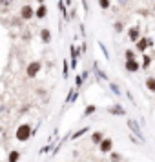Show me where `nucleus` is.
<instances>
[{
	"label": "nucleus",
	"mask_w": 155,
	"mask_h": 162,
	"mask_svg": "<svg viewBox=\"0 0 155 162\" xmlns=\"http://www.w3.org/2000/svg\"><path fill=\"white\" fill-rule=\"evenodd\" d=\"M46 17H48V6H46V4H42V6H39V7H37L35 18H37V20H44Z\"/></svg>",
	"instance_id": "10"
},
{
	"label": "nucleus",
	"mask_w": 155,
	"mask_h": 162,
	"mask_svg": "<svg viewBox=\"0 0 155 162\" xmlns=\"http://www.w3.org/2000/svg\"><path fill=\"white\" fill-rule=\"evenodd\" d=\"M128 38H130L132 44H137V42L142 38V35H140V27H139V26H133V27L128 29Z\"/></svg>",
	"instance_id": "7"
},
{
	"label": "nucleus",
	"mask_w": 155,
	"mask_h": 162,
	"mask_svg": "<svg viewBox=\"0 0 155 162\" xmlns=\"http://www.w3.org/2000/svg\"><path fill=\"white\" fill-rule=\"evenodd\" d=\"M97 46H98V47H100V51H102V55H104V59H106V60H110V51L106 49V46H104V44H102V42H100V40H97Z\"/></svg>",
	"instance_id": "22"
},
{
	"label": "nucleus",
	"mask_w": 155,
	"mask_h": 162,
	"mask_svg": "<svg viewBox=\"0 0 155 162\" xmlns=\"http://www.w3.org/2000/svg\"><path fill=\"white\" fill-rule=\"evenodd\" d=\"M82 6H84V11L88 13V11H90V6H88V2H86V0H82Z\"/></svg>",
	"instance_id": "35"
},
{
	"label": "nucleus",
	"mask_w": 155,
	"mask_h": 162,
	"mask_svg": "<svg viewBox=\"0 0 155 162\" xmlns=\"http://www.w3.org/2000/svg\"><path fill=\"white\" fill-rule=\"evenodd\" d=\"M113 29H115L117 33H122V31H124V26H122V22H115V24H113Z\"/></svg>",
	"instance_id": "29"
},
{
	"label": "nucleus",
	"mask_w": 155,
	"mask_h": 162,
	"mask_svg": "<svg viewBox=\"0 0 155 162\" xmlns=\"http://www.w3.org/2000/svg\"><path fill=\"white\" fill-rule=\"evenodd\" d=\"M146 89H150L152 93H155V77H148L146 79Z\"/></svg>",
	"instance_id": "21"
},
{
	"label": "nucleus",
	"mask_w": 155,
	"mask_h": 162,
	"mask_svg": "<svg viewBox=\"0 0 155 162\" xmlns=\"http://www.w3.org/2000/svg\"><path fill=\"white\" fill-rule=\"evenodd\" d=\"M153 11H155V6H153Z\"/></svg>",
	"instance_id": "40"
},
{
	"label": "nucleus",
	"mask_w": 155,
	"mask_h": 162,
	"mask_svg": "<svg viewBox=\"0 0 155 162\" xmlns=\"http://www.w3.org/2000/svg\"><path fill=\"white\" fill-rule=\"evenodd\" d=\"M86 133H90V126H84V128L77 129V131L73 133V137H71V139H73V140H78V139H80L82 135H86Z\"/></svg>",
	"instance_id": "14"
},
{
	"label": "nucleus",
	"mask_w": 155,
	"mask_h": 162,
	"mask_svg": "<svg viewBox=\"0 0 155 162\" xmlns=\"http://www.w3.org/2000/svg\"><path fill=\"white\" fill-rule=\"evenodd\" d=\"M98 151H100L102 155H110V153L113 151V139L106 137L104 140L100 142V146H98Z\"/></svg>",
	"instance_id": "5"
},
{
	"label": "nucleus",
	"mask_w": 155,
	"mask_h": 162,
	"mask_svg": "<svg viewBox=\"0 0 155 162\" xmlns=\"http://www.w3.org/2000/svg\"><path fill=\"white\" fill-rule=\"evenodd\" d=\"M97 111V106L95 104H86V107H84V117H90V115H93Z\"/></svg>",
	"instance_id": "19"
},
{
	"label": "nucleus",
	"mask_w": 155,
	"mask_h": 162,
	"mask_svg": "<svg viewBox=\"0 0 155 162\" xmlns=\"http://www.w3.org/2000/svg\"><path fill=\"white\" fill-rule=\"evenodd\" d=\"M140 66H142V69H148V67L152 66V57L144 53V57H142V62H140Z\"/></svg>",
	"instance_id": "20"
},
{
	"label": "nucleus",
	"mask_w": 155,
	"mask_h": 162,
	"mask_svg": "<svg viewBox=\"0 0 155 162\" xmlns=\"http://www.w3.org/2000/svg\"><path fill=\"white\" fill-rule=\"evenodd\" d=\"M80 75H82V79H84V80H86V79H88V77H90V71H88V69H86V71H82V73H80Z\"/></svg>",
	"instance_id": "34"
},
{
	"label": "nucleus",
	"mask_w": 155,
	"mask_h": 162,
	"mask_svg": "<svg viewBox=\"0 0 155 162\" xmlns=\"http://www.w3.org/2000/svg\"><path fill=\"white\" fill-rule=\"evenodd\" d=\"M35 13H37V9H33V6L24 4V6L20 7V20H31V18L35 17Z\"/></svg>",
	"instance_id": "3"
},
{
	"label": "nucleus",
	"mask_w": 155,
	"mask_h": 162,
	"mask_svg": "<svg viewBox=\"0 0 155 162\" xmlns=\"http://www.w3.org/2000/svg\"><path fill=\"white\" fill-rule=\"evenodd\" d=\"M40 69H42V62L35 60V62H29V64H27L26 73H27V77H29V79H35V77L40 73Z\"/></svg>",
	"instance_id": "4"
},
{
	"label": "nucleus",
	"mask_w": 155,
	"mask_h": 162,
	"mask_svg": "<svg viewBox=\"0 0 155 162\" xmlns=\"http://www.w3.org/2000/svg\"><path fill=\"white\" fill-rule=\"evenodd\" d=\"M39 2V6H42V4H46V0H37Z\"/></svg>",
	"instance_id": "39"
},
{
	"label": "nucleus",
	"mask_w": 155,
	"mask_h": 162,
	"mask_svg": "<svg viewBox=\"0 0 155 162\" xmlns=\"http://www.w3.org/2000/svg\"><path fill=\"white\" fill-rule=\"evenodd\" d=\"M80 55H82V53H80V47H77L75 44H71V46H69V57H71V59H78Z\"/></svg>",
	"instance_id": "17"
},
{
	"label": "nucleus",
	"mask_w": 155,
	"mask_h": 162,
	"mask_svg": "<svg viewBox=\"0 0 155 162\" xmlns=\"http://www.w3.org/2000/svg\"><path fill=\"white\" fill-rule=\"evenodd\" d=\"M2 4H4V6H9V0H2Z\"/></svg>",
	"instance_id": "38"
},
{
	"label": "nucleus",
	"mask_w": 155,
	"mask_h": 162,
	"mask_svg": "<svg viewBox=\"0 0 155 162\" xmlns=\"http://www.w3.org/2000/svg\"><path fill=\"white\" fill-rule=\"evenodd\" d=\"M126 126H128V129L132 131V135H135V137H139L140 140L144 142L146 140V137H144V133H142V128H140V124L137 120H133V119H128V122H126Z\"/></svg>",
	"instance_id": "2"
},
{
	"label": "nucleus",
	"mask_w": 155,
	"mask_h": 162,
	"mask_svg": "<svg viewBox=\"0 0 155 162\" xmlns=\"http://www.w3.org/2000/svg\"><path fill=\"white\" fill-rule=\"evenodd\" d=\"M93 73H95V77L98 80H108V75H106V71H102L98 67V62H93Z\"/></svg>",
	"instance_id": "11"
},
{
	"label": "nucleus",
	"mask_w": 155,
	"mask_h": 162,
	"mask_svg": "<svg viewBox=\"0 0 155 162\" xmlns=\"http://www.w3.org/2000/svg\"><path fill=\"white\" fill-rule=\"evenodd\" d=\"M82 84H84V79H82V75H75V87L78 89Z\"/></svg>",
	"instance_id": "28"
},
{
	"label": "nucleus",
	"mask_w": 155,
	"mask_h": 162,
	"mask_svg": "<svg viewBox=\"0 0 155 162\" xmlns=\"http://www.w3.org/2000/svg\"><path fill=\"white\" fill-rule=\"evenodd\" d=\"M108 113H110V115H115V117H126V109H124V106H120V104L110 106V107H108Z\"/></svg>",
	"instance_id": "8"
},
{
	"label": "nucleus",
	"mask_w": 155,
	"mask_h": 162,
	"mask_svg": "<svg viewBox=\"0 0 155 162\" xmlns=\"http://www.w3.org/2000/svg\"><path fill=\"white\" fill-rule=\"evenodd\" d=\"M110 89L113 91V95H117V97H119V95H122V93H120V87H119V84H117V82H110Z\"/></svg>",
	"instance_id": "23"
},
{
	"label": "nucleus",
	"mask_w": 155,
	"mask_h": 162,
	"mask_svg": "<svg viewBox=\"0 0 155 162\" xmlns=\"http://www.w3.org/2000/svg\"><path fill=\"white\" fill-rule=\"evenodd\" d=\"M33 131H35V128H31L29 122H22V124L17 126V129H15V139L19 142H27L29 139L35 137Z\"/></svg>",
	"instance_id": "1"
},
{
	"label": "nucleus",
	"mask_w": 155,
	"mask_h": 162,
	"mask_svg": "<svg viewBox=\"0 0 155 162\" xmlns=\"http://www.w3.org/2000/svg\"><path fill=\"white\" fill-rule=\"evenodd\" d=\"M75 15H77V11H75V7H71V9H69V17H71V18H73V17H75Z\"/></svg>",
	"instance_id": "36"
},
{
	"label": "nucleus",
	"mask_w": 155,
	"mask_h": 162,
	"mask_svg": "<svg viewBox=\"0 0 155 162\" xmlns=\"http://www.w3.org/2000/svg\"><path fill=\"white\" fill-rule=\"evenodd\" d=\"M104 139H106V137H104L102 131H93V133H91V142L97 144V146H100V142L104 140Z\"/></svg>",
	"instance_id": "12"
},
{
	"label": "nucleus",
	"mask_w": 155,
	"mask_h": 162,
	"mask_svg": "<svg viewBox=\"0 0 155 162\" xmlns=\"http://www.w3.org/2000/svg\"><path fill=\"white\" fill-rule=\"evenodd\" d=\"M69 66H71V69L75 71V69H77V66H78V59H69Z\"/></svg>",
	"instance_id": "30"
},
{
	"label": "nucleus",
	"mask_w": 155,
	"mask_h": 162,
	"mask_svg": "<svg viewBox=\"0 0 155 162\" xmlns=\"http://www.w3.org/2000/svg\"><path fill=\"white\" fill-rule=\"evenodd\" d=\"M19 160H20V151L19 149L9 151V155H7V162H19Z\"/></svg>",
	"instance_id": "16"
},
{
	"label": "nucleus",
	"mask_w": 155,
	"mask_h": 162,
	"mask_svg": "<svg viewBox=\"0 0 155 162\" xmlns=\"http://www.w3.org/2000/svg\"><path fill=\"white\" fill-rule=\"evenodd\" d=\"M60 148H62V142H58V146H55V148H53V151H51V153H53V155H57Z\"/></svg>",
	"instance_id": "33"
},
{
	"label": "nucleus",
	"mask_w": 155,
	"mask_h": 162,
	"mask_svg": "<svg viewBox=\"0 0 155 162\" xmlns=\"http://www.w3.org/2000/svg\"><path fill=\"white\" fill-rule=\"evenodd\" d=\"M152 46H153V40H152L150 37H142V38L135 44L137 51H140V53H146V49H148V47H152Z\"/></svg>",
	"instance_id": "6"
},
{
	"label": "nucleus",
	"mask_w": 155,
	"mask_h": 162,
	"mask_svg": "<svg viewBox=\"0 0 155 162\" xmlns=\"http://www.w3.org/2000/svg\"><path fill=\"white\" fill-rule=\"evenodd\" d=\"M124 69H126L128 73H137L139 69H142V66L137 60H126L124 62Z\"/></svg>",
	"instance_id": "9"
},
{
	"label": "nucleus",
	"mask_w": 155,
	"mask_h": 162,
	"mask_svg": "<svg viewBox=\"0 0 155 162\" xmlns=\"http://www.w3.org/2000/svg\"><path fill=\"white\" fill-rule=\"evenodd\" d=\"M57 7H58V11L62 13V18H68V6H66V2H64V0H58Z\"/></svg>",
	"instance_id": "15"
},
{
	"label": "nucleus",
	"mask_w": 155,
	"mask_h": 162,
	"mask_svg": "<svg viewBox=\"0 0 155 162\" xmlns=\"http://www.w3.org/2000/svg\"><path fill=\"white\" fill-rule=\"evenodd\" d=\"M40 38H42L44 44H49V42H51V31H49L48 27H44V29L40 31Z\"/></svg>",
	"instance_id": "13"
},
{
	"label": "nucleus",
	"mask_w": 155,
	"mask_h": 162,
	"mask_svg": "<svg viewBox=\"0 0 155 162\" xmlns=\"http://www.w3.org/2000/svg\"><path fill=\"white\" fill-rule=\"evenodd\" d=\"M97 2H98V6H100V9H104V11L111 7V0H97Z\"/></svg>",
	"instance_id": "24"
},
{
	"label": "nucleus",
	"mask_w": 155,
	"mask_h": 162,
	"mask_svg": "<svg viewBox=\"0 0 155 162\" xmlns=\"http://www.w3.org/2000/svg\"><path fill=\"white\" fill-rule=\"evenodd\" d=\"M69 69H71L69 60H62V77H64V80L68 79V75H69Z\"/></svg>",
	"instance_id": "18"
},
{
	"label": "nucleus",
	"mask_w": 155,
	"mask_h": 162,
	"mask_svg": "<svg viewBox=\"0 0 155 162\" xmlns=\"http://www.w3.org/2000/svg\"><path fill=\"white\" fill-rule=\"evenodd\" d=\"M66 2V6H73V0H64Z\"/></svg>",
	"instance_id": "37"
},
{
	"label": "nucleus",
	"mask_w": 155,
	"mask_h": 162,
	"mask_svg": "<svg viewBox=\"0 0 155 162\" xmlns=\"http://www.w3.org/2000/svg\"><path fill=\"white\" fill-rule=\"evenodd\" d=\"M124 57H126V60H135V51H133V49H126V51H124Z\"/></svg>",
	"instance_id": "25"
},
{
	"label": "nucleus",
	"mask_w": 155,
	"mask_h": 162,
	"mask_svg": "<svg viewBox=\"0 0 155 162\" xmlns=\"http://www.w3.org/2000/svg\"><path fill=\"white\" fill-rule=\"evenodd\" d=\"M126 93V97H128V100L132 102V104H135V99H133V95H132V91H124Z\"/></svg>",
	"instance_id": "32"
},
{
	"label": "nucleus",
	"mask_w": 155,
	"mask_h": 162,
	"mask_svg": "<svg viewBox=\"0 0 155 162\" xmlns=\"http://www.w3.org/2000/svg\"><path fill=\"white\" fill-rule=\"evenodd\" d=\"M80 53H82V55H84V53H88V44H86V42H82V44H80Z\"/></svg>",
	"instance_id": "31"
},
{
	"label": "nucleus",
	"mask_w": 155,
	"mask_h": 162,
	"mask_svg": "<svg viewBox=\"0 0 155 162\" xmlns=\"http://www.w3.org/2000/svg\"><path fill=\"white\" fill-rule=\"evenodd\" d=\"M120 159H122L120 153H117V151H111V153H110V160L111 162H120Z\"/></svg>",
	"instance_id": "26"
},
{
	"label": "nucleus",
	"mask_w": 155,
	"mask_h": 162,
	"mask_svg": "<svg viewBox=\"0 0 155 162\" xmlns=\"http://www.w3.org/2000/svg\"><path fill=\"white\" fill-rule=\"evenodd\" d=\"M51 148H53V144H51V142H48V144H46V146H42V148H40L39 155H44V153H48V151H49V149H51Z\"/></svg>",
	"instance_id": "27"
}]
</instances>
